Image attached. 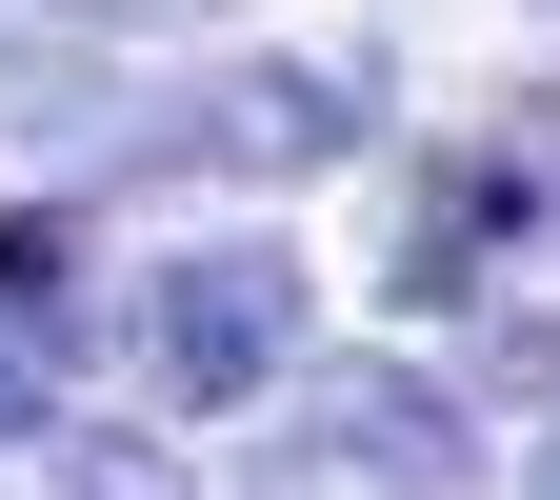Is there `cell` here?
<instances>
[{
  "label": "cell",
  "instance_id": "obj_5",
  "mask_svg": "<svg viewBox=\"0 0 560 500\" xmlns=\"http://www.w3.org/2000/svg\"><path fill=\"white\" fill-rule=\"evenodd\" d=\"M0 340H81V241L60 221H0Z\"/></svg>",
  "mask_w": 560,
  "mask_h": 500
},
{
  "label": "cell",
  "instance_id": "obj_6",
  "mask_svg": "<svg viewBox=\"0 0 560 500\" xmlns=\"http://www.w3.org/2000/svg\"><path fill=\"white\" fill-rule=\"evenodd\" d=\"M40 441H60V400H40L21 361H0V461H40Z\"/></svg>",
  "mask_w": 560,
  "mask_h": 500
},
{
  "label": "cell",
  "instance_id": "obj_4",
  "mask_svg": "<svg viewBox=\"0 0 560 500\" xmlns=\"http://www.w3.org/2000/svg\"><path fill=\"white\" fill-rule=\"evenodd\" d=\"M521 221H540V161H441L420 221H400V301H480V260H501Z\"/></svg>",
  "mask_w": 560,
  "mask_h": 500
},
{
  "label": "cell",
  "instance_id": "obj_1",
  "mask_svg": "<svg viewBox=\"0 0 560 500\" xmlns=\"http://www.w3.org/2000/svg\"><path fill=\"white\" fill-rule=\"evenodd\" d=\"M280 361H301V260H280V241H200V260H161V301H140V381H161L180 420L260 400Z\"/></svg>",
  "mask_w": 560,
  "mask_h": 500
},
{
  "label": "cell",
  "instance_id": "obj_2",
  "mask_svg": "<svg viewBox=\"0 0 560 500\" xmlns=\"http://www.w3.org/2000/svg\"><path fill=\"white\" fill-rule=\"evenodd\" d=\"M280 461H301V480H460V461H480V420H460L441 381H400V361H320Z\"/></svg>",
  "mask_w": 560,
  "mask_h": 500
},
{
  "label": "cell",
  "instance_id": "obj_3",
  "mask_svg": "<svg viewBox=\"0 0 560 500\" xmlns=\"http://www.w3.org/2000/svg\"><path fill=\"white\" fill-rule=\"evenodd\" d=\"M361 60H241L221 101H200V161H241V181H320L340 140H361Z\"/></svg>",
  "mask_w": 560,
  "mask_h": 500
},
{
  "label": "cell",
  "instance_id": "obj_7",
  "mask_svg": "<svg viewBox=\"0 0 560 500\" xmlns=\"http://www.w3.org/2000/svg\"><path fill=\"white\" fill-rule=\"evenodd\" d=\"M540 480H560V441H540Z\"/></svg>",
  "mask_w": 560,
  "mask_h": 500
}]
</instances>
